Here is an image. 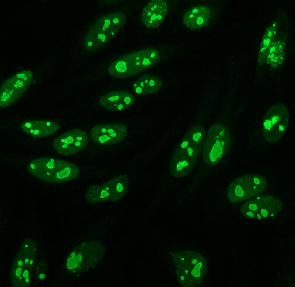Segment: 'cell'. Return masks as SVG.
Segmentation results:
<instances>
[{
	"label": "cell",
	"instance_id": "d4e9b609",
	"mask_svg": "<svg viewBox=\"0 0 295 287\" xmlns=\"http://www.w3.org/2000/svg\"><path fill=\"white\" fill-rule=\"evenodd\" d=\"M17 264L19 266L22 267L23 265V261L21 260H19L17 262Z\"/></svg>",
	"mask_w": 295,
	"mask_h": 287
},
{
	"label": "cell",
	"instance_id": "f546056e",
	"mask_svg": "<svg viewBox=\"0 0 295 287\" xmlns=\"http://www.w3.org/2000/svg\"><path fill=\"white\" fill-rule=\"evenodd\" d=\"M33 260H31L30 261V264L31 265L33 264Z\"/></svg>",
	"mask_w": 295,
	"mask_h": 287
},
{
	"label": "cell",
	"instance_id": "d6986e66",
	"mask_svg": "<svg viewBox=\"0 0 295 287\" xmlns=\"http://www.w3.org/2000/svg\"><path fill=\"white\" fill-rule=\"evenodd\" d=\"M82 258L83 256L80 253L76 255L75 252H71L67 260V269L71 270L78 267L82 262Z\"/></svg>",
	"mask_w": 295,
	"mask_h": 287
},
{
	"label": "cell",
	"instance_id": "2e32d148",
	"mask_svg": "<svg viewBox=\"0 0 295 287\" xmlns=\"http://www.w3.org/2000/svg\"><path fill=\"white\" fill-rule=\"evenodd\" d=\"M163 82L159 77L151 74L142 75L133 82L132 88L134 92L140 95L154 94L160 90Z\"/></svg>",
	"mask_w": 295,
	"mask_h": 287
},
{
	"label": "cell",
	"instance_id": "ba28073f",
	"mask_svg": "<svg viewBox=\"0 0 295 287\" xmlns=\"http://www.w3.org/2000/svg\"><path fill=\"white\" fill-rule=\"evenodd\" d=\"M33 75L31 70L22 71L5 80L0 88V107L6 108L15 102L31 84Z\"/></svg>",
	"mask_w": 295,
	"mask_h": 287
},
{
	"label": "cell",
	"instance_id": "cb8c5ba5",
	"mask_svg": "<svg viewBox=\"0 0 295 287\" xmlns=\"http://www.w3.org/2000/svg\"><path fill=\"white\" fill-rule=\"evenodd\" d=\"M45 274L44 273H41L39 275V277L41 280L44 279L45 277Z\"/></svg>",
	"mask_w": 295,
	"mask_h": 287
},
{
	"label": "cell",
	"instance_id": "1f68e13d",
	"mask_svg": "<svg viewBox=\"0 0 295 287\" xmlns=\"http://www.w3.org/2000/svg\"><path fill=\"white\" fill-rule=\"evenodd\" d=\"M25 247L26 248H27L28 247V245L27 244H26L25 245Z\"/></svg>",
	"mask_w": 295,
	"mask_h": 287
},
{
	"label": "cell",
	"instance_id": "44dd1931",
	"mask_svg": "<svg viewBox=\"0 0 295 287\" xmlns=\"http://www.w3.org/2000/svg\"><path fill=\"white\" fill-rule=\"evenodd\" d=\"M97 38L100 40L101 41L104 43L105 42L106 40V37L104 33H99L97 35Z\"/></svg>",
	"mask_w": 295,
	"mask_h": 287
},
{
	"label": "cell",
	"instance_id": "8fae6325",
	"mask_svg": "<svg viewBox=\"0 0 295 287\" xmlns=\"http://www.w3.org/2000/svg\"><path fill=\"white\" fill-rule=\"evenodd\" d=\"M128 133L126 125L123 123L100 124L91 129L90 135L95 142L104 145H113L122 141Z\"/></svg>",
	"mask_w": 295,
	"mask_h": 287
},
{
	"label": "cell",
	"instance_id": "7402d4cb",
	"mask_svg": "<svg viewBox=\"0 0 295 287\" xmlns=\"http://www.w3.org/2000/svg\"><path fill=\"white\" fill-rule=\"evenodd\" d=\"M22 269L20 267H18L15 271V274L16 276L19 277L20 276L22 272Z\"/></svg>",
	"mask_w": 295,
	"mask_h": 287
},
{
	"label": "cell",
	"instance_id": "277c9868",
	"mask_svg": "<svg viewBox=\"0 0 295 287\" xmlns=\"http://www.w3.org/2000/svg\"><path fill=\"white\" fill-rule=\"evenodd\" d=\"M129 185L127 175L121 174L103 183L90 186L85 193L84 198L93 205L118 201L125 196Z\"/></svg>",
	"mask_w": 295,
	"mask_h": 287
},
{
	"label": "cell",
	"instance_id": "603a6c76",
	"mask_svg": "<svg viewBox=\"0 0 295 287\" xmlns=\"http://www.w3.org/2000/svg\"><path fill=\"white\" fill-rule=\"evenodd\" d=\"M29 275V272L27 270H25L22 274V276L23 277L25 278L28 277Z\"/></svg>",
	"mask_w": 295,
	"mask_h": 287
},
{
	"label": "cell",
	"instance_id": "7a4b0ae2",
	"mask_svg": "<svg viewBox=\"0 0 295 287\" xmlns=\"http://www.w3.org/2000/svg\"><path fill=\"white\" fill-rule=\"evenodd\" d=\"M158 51L153 48L139 50L117 59L109 67V74L114 78L125 79L150 69L159 61Z\"/></svg>",
	"mask_w": 295,
	"mask_h": 287
},
{
	"label": "cell",
	"instance_id": "5bb4252c",
	"mask_svg": "<svg viewBox=\"0 0 295 287\" xmlns=\"http://www.w3.org/2000/svg\"><path fill=\"white\" fill-rule=\"evenodd\" d=\"M60 128L56 122L49 120H34L25 121L21 125L24 132L33 137L39 138L56 133Z\"/></svg>",
	"mask_w": 295,
	"mask_h": 287
},
{
	"label": "cell",
	"instance_id": "30bf717a",
	"mask_svg": "<svg viewBox=\"0 0 295 287\" xmlns=\"http://www.w3.org/2000/svg\"><path fill=\"white\" fill-rule=\"evenodd\" d=\"M88 137L84 131L75 129L67 131L56 137L53 140V146L59 154L64 156L75 154L88 145Z\"/></svg>",
	"mask_w": 295,
	"mask_h": 287
},
{
	"label": "cell",
	"instance_id": "4316f807",
	"mask_svg": "<svg viewBox=\"0 0 295 287\" xmlns=\"http://www.w3.org/2000/svg\"><path fill=\"white\" fill-rule=\"evenodd\" d=\"M29 261V259L26 258L24 260V263L25 264H27Z\"/></svg>",
	"mask_w": 295,
	"mask_h": 287
},
{
	"label": "cell",
	"instance_id": "ac0fdd59",
	"mask_svg": "<svg viewBox=\"0 0 295 287\" xmlns=\"http://www.w3.org/2000/svg\"><path fill=\"white\" fill-rule=\"evenodd\" d=\"M276 34L275 27H271L266 31L263 36L260 49V56L263 54L271 44Z\"/></svg>",
	"mask_w": 295,
	"mask_h": 287
},
{
	"label": "cell",
	"instance_id": "4fadbf2b",
	"mask_svg": "<svg viewBox=\"0 0 295 287\" xmlns=\"http://www.w3.org/2000/svg\"><path fill=\"white\" fill-rule=\"evenodd\" d=\"M167 11L166 2L154 0L149 2L144 8L141 20L144 25L150 29L159 27L162 23Z\"/></svg>",
	"mask_w": 295,
	"mask_h": 287
},
{
	"label": "cell",
	"instance_id": "5b68a950",
	"mask_svg": "<svg viewBox=\"0 0 295 287\" xmlns=\"http://www.w3.org/2000/svg\"><path fill=\"white\" fill-rule=\"evenodd\" d=\"M267 180L262 175L248 174L236 178L230 183L227 195L229 201L237 203L258 196L265 190Z\"/></svg>",
	"mask_w": 295,
	"mask_h": 287
},
{
	"label": "cell",
	"instance_id": "7c38bea8",
	"mask_svg": "<svg viewBox=\"0 0 295 287\" xmlns=\"http://www.w3.org/2000/svg\"><path fill=\"white\" fill-rule=\"evenodd\" d=\"M135 100V96L129 92L114 90L102 95L99 99V102L105 110L116 112L130 108L133 105Z\"/></svg>",
	"mask_w": 295,
	"mask_h": 287
},
{
	"label": "cell",
	"instance_id": "ffe728a7",
	"mask_svg": "<svg viewBox=\"0 0 295 287\" xmlns=\"http://www.w3.org/2000/svg\"><path fill=\"white\" fill-rule=\"evenodd\" d=\"M104 24L102 27V30L103 31L107 29L111 24V20L109 19H105L104 21Z\"/></svg>",
	"mask_w": 295,
	"mask_h": 287
},
{
	"label": "cell",
	"instance_id": "83f0119b",
	"mask_svg": "<svg viewBox=\"0 0 295 287\" xmlns=\"http://www.w3.org/2000/svg\"><path fill=\"white\" fill-rule=\"evenodd\" d=\"M25 281L27 283H28L30 281V280L28 277L25 278Z\"/></svg>",
	"mask_w": 295,
	"mask_h": 287
},
{
	"label": "cell",
	"instance_id": "3957f363",
	"mask_svg": "<svg viewBox=\"0 0 295 287\" xmlns=\"http://www.w3.org/2000/svg\"><path fill=\"white\" fill-rule=\"evenodd\" d=\"M230 143V133L225 126L219 123L210 126L205 134L202 150L205 163L212 165L219 162L227 152Z\"/></svg>",
	"mask_w": 295,
	"mask_h": 287
},
{
	"label": "cell",
	"instance_id": "e0dca14e",
	"mask_svg": "<svg viewBox=\"0 0 295 287\" xmlns=\"http://www.w3.org/2000/svg\"><path fill=\"white\" fill-rule=\"evenodd\" d=\"M285 44L282 41L273 42L263 54L260 56L259 61L265 60L267 64L272 67L280 65L284 59L283 50Z\"/></svg>",
	"mask_w": 295,
	"mask_h": 287
},
{
	"label": "cell",
	"instance_id": "6da1fadb",
	"mask_svg": "<svg viewBox=\"0 0 295 287\" xmlns=\"http://www.w3.org/2000/svg\"><path fill=\"white\" fill-rule=\"evenodd\" d=\"M205 134L204 128L201 125H194L187 130L171 160L170 171L173 176L183 178L191 172L202 151Z\"/></svg>",
	"mask_w": 295,
	"mask_h": 287
},
{
	"label": "cell",
	"instance_id": "484cf974",
	"mask_svg": "<svg viewBox=\"0 0 295 287\" xmlns=\"http://www.w3.org/2000/svg\"><path fill=\"white\" fill-rule=\"evenodd\" d=\"M93 44L92 42L91 41H88L87 43V46L88 47H91L92 46Z\"/></svg>",
	"mask_w": 295,
	"mask_h": 287
},
{
	"label": "cell",
	"instance_id": "f1b7e54d",
	"mask_svg": "<svg viewBox=\"0 0 295 287\" xmlns=\"http://www.w3.org/2000/svg\"><path fill=\"white\" fill-rule=\"evenodd\" d=\"M111 35L112 36H114L115 35V33L114 31H111Z\"/></svg>",
	"mask_w": 295,
	"mask_h": 287
},
{
	"label": "cell",
	"instance_id": "8992f818",
	"mask_svg": "<svg viewBox=\"0 0 295 287\" xmlns=\"http://www.w3.org/2000/svg\"><path fill=\"white\" fill-rule=\"evenodd\" d=\"M289 118L288 110L283 105H276L269 109L265 114L262 126V135L266 141L271 144L279 140L287 130Z\"/></svg>",
	"mask_w": 295,
	"mask_h": 287
},
{
	"label": "cell",
	"instance_id": "9c48e42d",
	"mask_svg": "<svg viewBox=\"0 0 295 287\" xmlns=\"http://www.w3.org/2000/svg\"><path fill=\"white\" fill-rule=\"evenodd\" d=\"M70 162L52 157H41L30 161L28 167L30 172L41 178H54L63 182L67 173Z\"/></svg>",
	"mask_w": 295,
	"mask_h": 287
},
{
	"label": "cell",
	"instance_id": "4dcf8cb0",
	"mask_svg": "<svg viewBox=\"0 0 295 287\" xmlns=\"http://www.w3.org/2000/svg\"><path fill=\"white\" fill-rule=\"evenodd\" d=\"M18 277L19 280H21L22 279L23 277L22 276H20Z\"/></svg>",
	"mask_w": 295,
	"mask_h": 287
},
{
	"label": "cell",
	"instance_id": "9a60e30c",
	"mask_svg": "<svg viewBox=\"0 0 295 287\" xmlns=\"http://www.w3.org/2000/svg\"><path fill=\"white\" fill-rule=\"evenodd\" d=\"M210 15V10L207 7L196 6L185 12L183 17L184 23L187 27L191 29H199L208 24Z\"/></svg>",
	"mask_w": 295,
	"mask_h": 287
},
{
	"label": "cell",
	"instance_id": "52a82bcc",
	"mask_svg": "<svg viewBox=\"0 0 295 287\" xmlns=\"http://www.w3.org/2000/svg\"><path fill=\"white\" fill-rule=\"evenodd\" d=\"M279 198L270 195L257 196L246 201L240 207L241 214L248 218L260 220L274 217L282 209Z\"/></svg>",
	"mask_w": 295,
	"mask_h": 287
}]
</instances>
